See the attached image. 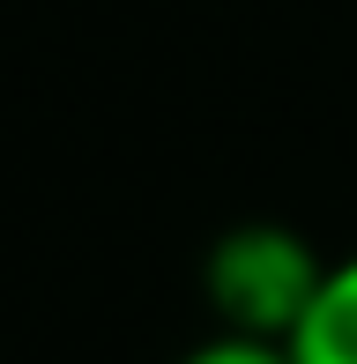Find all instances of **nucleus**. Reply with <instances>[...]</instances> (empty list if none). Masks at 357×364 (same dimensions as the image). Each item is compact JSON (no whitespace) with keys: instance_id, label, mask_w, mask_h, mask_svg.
I'll use <instances>...</instances> for the list:
<instances>
[{"instance_id":"obj_1","label":"nucleus","mask_w":357,"mask_h":364,"mask_svg":"<svg viewBox=\"0 0 357 364\" xmlns=\"http://www.w3.org/2000/svg\"><path fill=\"white\" fill-rule=\"evenodd\" d=\"M320 283H328V260L290 223H238L201 253V297L223 335L290 342L298 320L313 312Z\"/></svg>"},{"instance_id":"obj_2","label":"nucleus","mask_w":357,"mask_h":364,"mask_svg":"<svg viewBox=\"0 0 357 364\" xmlns=\"http://www.w3.org/2000/svg\"><path fill=\"white\" fill-rule=\"evenodd\" d=\"M283 350L290 364H357V253L328 260V283Z\"/></svg>"},{"instance_id":"obj_3","label":"nucleus","mask_w":357,"mask_h":364,"mask_svg":"<svg viewBox=\"0 0 357 364\" xmlns=\"http://www.w3.org/2000/svg\"><path fill=\"white\" fill-rule=\"evenodd\" d=\"M178 364H290V350L283 342H253V335H223L216 327V335H201Z\"/></svg>"}]
</instances>
